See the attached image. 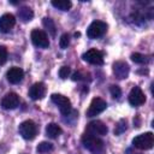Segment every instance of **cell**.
<instances>
[{
    "label": "cell",
    "instance_id": "obj_1",
    "mask_svg": "<svg viewBox=\"0 0 154 154\" xmlns=\"http://www.w3.org/2000/svg\"><path fill=\"white\" fill-rule=\"evenodd\" d=\"M82 143L93 154H105V150H106L105 149V144L96 136H93V135H89V134H84L82 136Z\"/></svg>",
    "mask_w": 154,
    "mask_h": 154
},
{
    "label": "cell",
    "instance_id": "obj_2",
    "mask_svg": "<svg viewBox=\"0 0 154 154\" xmlns=\"http://www.w3.org/2000/svg\"><path fill=\"white\" fill-rule=\"evenodd\" d=\"M132 144L142 150H147L150 149L154 144V135L152 132H144L141 135H137L134 140H132Z\"/></svg>",
    "mask_w": 154,
    "mask_h": 154
},
{
    "label": "cell",
    "instance_id": "obj_3",
    "mask_svg": "<svg viewBox=\"0 0 154 154\" xmlns=\"http://www.w3.org/2000/svg\"><path fill=\"white\" fill-rule=\"evenodd\" d=\"M51 100L54 105H57L63 116H69L71 113V101L66 96L61 94H52Z\"/></svg>",
    "mask_w": 154,
    "mask_h": 154
},
{
    "label": "cell",
    "instance_id": "obj_4",
    "mask_svg": "<svg viewBox=\"0 0 154 154\" xmlns=\"http://www.w3.org/2000/svg\"><path fill=\"white\" fill-rule=\"evenodd\" d=\"M106 31H107V24L101 20H95L88 26L87 36L91 40H95V38L101 37Z\"/></svg>",
    "mask_w": 154,
    "mask_h": 154
},
{
    "label": "cell",
    "instance_id": "obj_5",
    "mask_svg": "<svg viewBox=\"0 0 154 154\" xmlns=\"http://www.w3.org/2000/svg\"><path fill=\"white\" fill-rule=\"evenodd\" d=\"M18 131L24 140H34L37 134V126L32 120H25L20 123Z\"/></svg>",
    "mask_w": 154,
    "mask_h": 154
},
{
    "label": "cell",
    "instance_id": "obj_6",
    "mask_svg": "<svg viewBox=\"0 0 154 154\" xmlns=\"http://www.w3.org/2000/svg\"><path fill=\"white\" fill-rule=\"evenodd\" d=\"M30 37H31L32 43H34L36 47H40V48H48V46H49V40H48L47 34H46L43 30L34 29V30L31 31Z\"/></svg>",
    "mask_w": 154,
    "mask_h": 154
},
{
    "label": "cell",
    "instance_id": "obj_7",
    "mask_svg": "<svg viewBox=\"0 0 154 154\" xmlns=\"http://www.w3.org/2000/svg\"><path fill=\"white\" fill-rule=\"evenodd\" d=\"M108 131L107 126L101 120H93L90 122L85 128V134L93 135V136H103Z\"/></svg>",
    "mask_w": 154,
    "mask_h": 154
},
{
    "label": "cell",
    "instance_id": "obj_8",
    "mask_svg": "<svg viewBox=\"0 0 154 154\" xmlns=\"http://www.w3.org/2000/svg\"><path fill=\"white\" fill-rule=\"evenodd\" d=\"M107 107V102L101 99V97H94L89 105V108L87 111V116L88 117H95L97 114H100L101 112H103Z\"/></svg>",
    "mask_w": 154,
    "mask_h": 154
},
{
    "label": "cell",
    "instance_id": "obj_9",
    "mask_svg": "<svg viewBox=\"0 0 154 154\" xmlns=\"http://www.w3.org/2000/svg\"><path fill=\"white\" fill-rule=\"evenodd\" d=\"M83 60L91 64V65H102L103 64V54L102 52L95 49V48H91V49H88L83 55H82Z\"/></svg>",
    "mask_w": 154,
    "mask_h": 154
},
{
    "label": "cell",
    "instance_id": "obj_10",
    "mask_svg": "<svg viewBox=\"0 0 154 154\" xmlns=\"http://www.w3.org/2000/svg\"><path fill=\"white\" fill-rule=\"evenodd\" d=\"M129 102L131 106H141L146 102V96L140 87H134L129 94Z\"/></svg>",
    "mask_w": 154,
    "mask_h": 154
},
{
    "label": "cell",
    "instance_id": "obj_11",
    "mask_svg": "<svg viewBox=\"0 0 154 154\" xmlns=\"http://www.w3.org/2000/svg\"><path fill=\"white\" fill-rule=\"evenodd\" d=\"M19 105V96L16 93L6 94L1 100V107L4 109H14Z\"/></svg>",
    "mask_w": 154,
    "mask_h": 154
},
{
    "label": "cell",
    "instance_id": "obj_12",
    "mask_svg": "<svg viewBox=\"0 0 154 154\" xmlns=\"http://www.w3.org/2000/svg\"><path fill=\"white\" fill-rule=\"evenodd\" d=\"M130 72V67L125 61H116L113 64V73L118 79H125L129 76Z\"/></svg>",
    "mask_w": 154,
    "mask_h": 154
},
{
    "label": "cell",
    "instance_id": "obj_13",
    "mask_svg": "<svg viewBox=\"0 0 154 154\" xmlns=\"http://www.w3.org/2000/svg\"><path fill=\"white\" fill-rule=\"evenodd\" d=\"M46 85L45 83L42 82H37V83H34L30 89H29V96L32 99V100H41L45 97L46 95Z\"/></svg>",
    "mask_w": 154,
    "mask_h": 154
},
{
    "label": "cell",
    "instance_id": "obj_14",
    "mask_svg": "<svg viewBox=\"0 0 154 154\" xmlns=\"http://www.w3.org/2000/svg\"><path fill=\"white\" fill-rule=\"evenodd\" d=\"M16 24V18L11 13H5L0 17V32H8Z\"/></svg>",
    "mask_w": 154,
    "mask_h": 154
},
{
    "label": "cell",
    "instance_id": "obj_15",
    "mask_svg": "<svg viewBox=\"0 0 154 154\" xmlns=\"http://www.w3.org/2000/svg\"><path fill=\"white\" fill-rule=\"evenodd\" d=\"M6 77H7V81L12 84H17L19 83L23 77H24V71L20 69V67H17V66H13L11 67L7 73H6Z\"/></svg>",
    "mask_w": 154,
    "mask_h": 154
},
{
    "label": "cell",
    "instance_id": "obj_16",
    "mask_svg": "<svg viewBox=\"0 0 154 154\" xmlns=\"http://www.w3.org/2000/svg\"><path fill=\"white\" fill-rule=\"evenodd\" d=\"M63 132L61 128L55 124V123H49L47 126H46V135L51 138H57L58 136H60Z\"/></svg>",
    "mask_w": 154,
    "mask_h": 154
},
{
    "label": "cell",
    "instance_id": "obj_17",
    "mask_svg": "<svg viewBox=\"0 0 154 154\" xmlns=\"http://www.w3.org/2000/svg\"><path fill=\"white\" fill-rule=\"evenodd\" d=\"M18 17H19V19H20L22 22L26 23V22H30V20L32 19L34 12H32V10H31L30 7L23 6V7H20V8L18 10Z\"/></svg>",
    "mask_w": 154,
    "mask_h": 154
},
{
    "label": "cell",
    "instance_id": "obj_18",
    "mask_svg": "<svg viewBox=\"0 0 154 154\" xmlns=\"http://www.w3.org/2000/svg\"><path fill=\"white\" fill-rule=\"evenodd\" d=\"M51 4H52L53 7L60 10V11H69L72 6L70 0H53Z\"/></svg>",
    "mask_w": 154,
    "mask_h": 154
},
{
    "label": "cell",
    "instance_id": "obj_19",
    "mask_svg": "<svg viewBox=\"0 0 154 154\" xmlns=\"http://www.w3.org/2000/svg\"><path fill=\"white\" fill-rule=\"evenodd\" d=\"M42 24H43L45 29H46V30H47V31L51 34V36H55L57 28H55V24H54V22H53V19H52V18H48V17L43 18Z\"/></svg>",
    "mask_w": 154,
    "mask_h": 154
},
{
    "label": "cell",
    "instance_id": "obj_20",
    "mask_svg": "<svg viewBox=\"0 0 154 154\" xmlns=\"http://www.w3.org/2000/svg\"><path fill=\"white\" fill-rule=\"evenodd\" d=\"M131 60L134 63H136V64H141L142 65V64H147L148 58L146 55L141 54V53H132L131 54Z\"/></svg>",
    "mask_w": 154,
    "mask_h": 154
},
{
    "label": "cell",
    "instance_id": "obj_21",
    "mask_svg": "<svg viewBox=\"0 0 154 154\" xmlns=\"http://www.w3.org/2000/svg\"><path fill=\"white\" fill-rule=\"evenodd\" d=\"M53 149V144L51 143V142H41L38 146H37V148H36V150L38 152V153H48V152H51Z\"/></svg>",
    "mask_w": 154,
    "mask_h": 154
},
{
    "label": "cell",
    "instance_id": "obj_22",
    "mask_svg": "<svg viewBox=\"0 0 154 154\" xmlns=\"http://www.w3.org/2000/svg\"><path fill=\"white\" fill-rule=\"evenodd\" d=\"M125 130H126V120H125V119H120V120L117 123L116 128H114V135H120V134H123Z\"/></svg>",
    "mask_w": 154,
    "mask_h": 154
},
{
    "label": "cell",
    "instance_id": "obj_23",
    "mask_svg": "<svg viewBox=\"0 0 154 154\" xmlns=\"http://www.w3.org/2000/svg\"><path fill=\"white\" fill-rule=\"evenodd\" d=\"M69 45H70V36H69L67 34H63L61 37H60V40H59V46H60V48H61V49H66V48L69 47Z\"/></svg>",
    "mask_w": 154,
    "mask_h": 154
},
{
    "label": "cell",
    "instance_id": "obj_24",
    "mask_svg": "<svg viewBox=\"0 0 154 154\" xmlns=\"http://www.w3.org/2000/svg\"><path fill=\"white\" fill-rule=\"evenodd\" d=\"M109 93H111L112 97H114V99H119L120 95H122V90H120V88H119L118 85H114V84L109 87Z\"/></svg>",
    "mask_w": 154,
    "mask_h": 154
},
{
    "label": "cell",
    "instance_id": "obj_25",
    "mask_svg": "<svg viewBox=\"0 0 154 154\" xmlns=\"http://www.w3.org/2000/svg\"><path fill=\"white\" fill-rule=\"evenodd\" d=\"M70 72H71V69L69 66H63L59 70V77L63 78V79H65V78H67L70 76Z\"/></svg>",
    "mask_w": 154,
    "mask_h": 154
},
{
    "label": "cell",
    "instance_id": "obj_26",
    "mask_svg": "<svg viewBox=\"0 0 154 154\" xmlns=\"http://www.w3.org/2000/svg\"><path fill=\"white\" fill-rule=\"evenodd\" d=\"M7 60V49L4 46H0V65L5 64Z\"/></svg>",
    "mask_w": 154,
    "mask_h": 154
},
{
    "label": "cell",
    "instance_id": "obj_27",
    "mask_svg": "<svg viewBox=\"0 0 154 154\" xmlns=\"http://www.w3.org/2000/svg\"><path fill=\"white\" fill-rule=\"evenodd\" d=\"M82 79H84V75L82 72L77 71L72 75V81H82Z\"/></svg>",
    "mask_w": 154,
    "mask_h": 154
}]
</instances>
